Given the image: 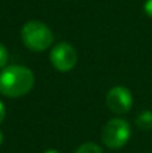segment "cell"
<instances>
[{
    "label": "cell",
    "mask_w": 152,
    "mask_h": 153,
    "mask_svg": "<svg viewBox=\"0 0 152 153\" xmlns=\"http://www.w3.org/2000/svg\"><path fill=\"white\" fill-rule=\"evenodd\" d=\"M35 83L34 73L24 66H8L0 71V94L19 98L31 91Z\"/></svg>",
    "instance_id": "1"
},
{
    "label": "cell",
    "mask_w": 152,
    "mask_h": 153,
    "mask_svg": "<svg viewBox=\"0 0 152 153\" xmlns=\"http://www.w3.org/2000/svg\"><path fill=\"white\" fill-rule=\"evenodd\" d=\"M22 40L28 50L40 53L53 45L54 35L43 22L30 20L23 26L20 32Z\"/></svg>",
    "instance_id": "2"
},
{
    "label": "cell",
    "mask_w": 152,
    "mask_h": 153,
    "mask_svg": "<svg viewBox=\"0 0 152 153\" xmlns=\"http://www.w3.org/2000/svg\"><path fill=\"white\" fill-rule=\"evenodd\" d=\"M102 143L110 149L124 146L131 138V126L123 118H113L105 124L101 133Z\"/></svg>",
    "instance_id": "3"
},
{
    "label": "cell",
    "mask_w": 152,
    "mask_h": 153,
    "mask_svg": "<svg viewBox=\"0 0 152 153\" xmlns=\"http://www.w3.org/2000/svg\"><path fill=\"white\" fill-rule=\"evenodd\" d=\"M77 51L70 43L61 42L53 47L50 53V62L58 71H70L77 65Z\"/></svg>",
    "instance_id": "4"
},
{
    "label": "cell",
    "mask_w": 152,
    "mask_h": 153,
    "mask_svg": "<svg viewBox=\"0 0 152 153\" xmlns=\"http://www.w3.org/2000/svg\"><path fill=\"white\" fill-rule=\"evenodd\" d=\"M132 94L125 86H115L107 94V106L116 114H125L132 108Z\"/></svg>",
    "instance_id": "5"
},
{
    "label": "cell",
    "mask_w": 152,
    "mask_h": 153,
    "mask_svg": "<svg viewBox=\"0 0 152 153\" xmlns=\"http://www.w3.org/2000/svg\"><path fill=\"white\" fill-rule=\"evenodd\" d=\"M136 126L142 130H151L152 129V111L144 110L136 117Z\"/></svg>",
    "instance_id": "6"
},
{
    "label": "cell",
    "mask_w": 152,
    "mask_h": 153,
    "mask_svg": "<svg viewBox=\"0 0 152 153\" xmlns=\"http://www.w3.org/2000/svg\"><path fill=\"white\" fill-rule=\"evenodd\" d=\"M75 153H102V149L101 146H98L94 143H86V144H82L75 151Z\"/></svg>",
    "instance_id": "7"
},
{
    "label": "cell",
    "mask_w": 152,
    "mask_h": 153,
    "mask_svg": "<svg viewBox=\"0 0 152 153\" xmlns=\"http://www.w3.org/2000/svg\"><path fill=\"white\" fill-rule=\"evenodd\" d=\"M8 62V51L3 43H0V69H4Z\"/></svg>",
    "instance_id": "8"
},
{
    "label": "cell",
    "mask_w": 152,
    "mask_h": 153,
    "mask_svg": "<svg viewBox=\"0 0 152 153\" xmlns=\"http://www.w3.org/2000/svg\"><path fill=\"white\" fill-rule=\"evenodd\" d=\"M144 11H145V13H147L148 16H151L152 18V0H147V1H145Z\"/></svg>",
    "instance_id": "9"
},
{
    "label": "cell",
    "mask_w": 152,
    "mask_h": 153,
    "mask_svg": "<svg viewBox=\"0 0 152 153\" xmlns=\"http://www.w3.org/2000/svg\"><path fill=\"white\" fill-rule=\"evenodd\" d=\"M4 117H5V106H4V103L0 101V124L3 122Z\"/></svg>",
    "instance_id": "10"
},
{
    "label": "cell",
    "mask_w": 152,
    "mask_h": 153,
    "mask_svg": "<svg viewBox=\"0 0 152 153\" xmlns=\"http://www.w3.org/2000/svg\"><path fill=\"white\" fill-rule=\"evenodd\" d=\"M45 153H59L57 149H48V151H46Z\"/></svg>",
    "instance_id": "11"
},
{
    "label": "cell",
    "mask_w": 152,
    "mask_h": 153,
    "mask_svg": "<svg viewBox=\"0 0 152 153\" xmlns=\"http://www.w3.org/2000/svg\"><path fill=\"white\" fill-rule=\"evenodd\" d=\"M1 143H3V133H1V130H0V145H1Z\"/></svg>",
    "instance_id": "12"
}]
</instances>
